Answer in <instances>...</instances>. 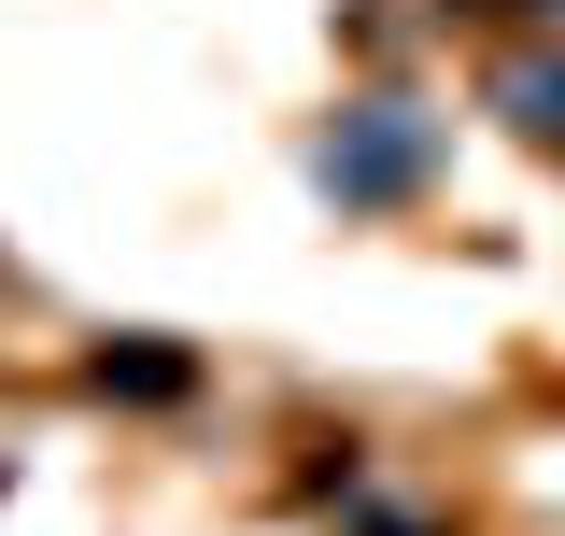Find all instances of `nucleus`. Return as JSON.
I'll return each mask as SVG.
<instances>
[{
  "label": "nucleus",
  "mask_w": 565,
  "mask_h": 536,
  "mask_svg": "<svg viewBox=\"0 0 565 536\" xmlns=\"http://www.w3.org/2000/svg\"><path fill=\"white\" fill-rule=\"evenodd\" d=\"M509 114H523V128H552V141H565V71H509Z\"/></svg>",
  "instance_id": "nucleus-1"
}]
</instances>
